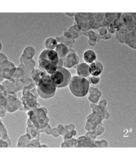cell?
<instances>
[{
    "label": "cell",
    "mask_w": 136,
    "mask_h": 153,
    "mask_svg": "<svg viewBox=\"0 0 136 153\" xmlns=\"http://www.w3.org/2000/svg\"><path fill=\"white\" fill-rule=\"evenodd\" d=\"M47 114L48 111L45 107L34 108L29 111V120L35 128L41 130L49 125V119Z\"/></svg>",
    "instance_id": "5"
},
{
    "label": "cell",
    "mask_w": 136,
    "mask_h": 153,
    "mask_svg": "<svg viewBox=\"0 0 136 153\" xmlns=\"http://www.w3.org/2000/svg\"><path fill=\"white\" fill-rule=\"evenodd\" d=\"M41 143L39 139H34L31 140V143L29 144L28 147H40Z\"/></svg>",
    "instance_id": "32"
},
{
    "label": "cell",
    "mask_w": 136,
    "mask_h": 153,
    "mask_svg": "<svg viewBox=\"0 0 136 153\" xmlns=\"http://www.w3.org/2000/svg\"><path fill=\"white\" fill-rule=\"evenodd\" d=\"M96 106V104H94V103H91L90 104V107L92 108H94Z\"/></svg>",
    "instance_id": "50"
},
{
    "label": "cell",
    "mask_w": 136,
    "mask_h": 153,
    "mask_svg": "<svg viewBox=\"0 0 136 153\" xmlns=\"http://www.w3.org/2000/svg\"><path fill=\"white\" fill-rule=\"evenodd\" d=\"M88 43H89V45L92 47H94L96 45V42L95 41H92V40H88Z\"/></svg>",
    "instance_id": "46"
},
{
    "label": "cell",
    "mask_w": 136,
    "mask_h": 153,
    "mask_svg": "<svg viewBox=\"0 0 136 153\" xmlns=\"http://www.w3.org/2000/svg\"><path fill=\"white\" fill-rule=\"evenodd\" d=\"M35 53H36V51H35V49L33 47L27 46L23 50L21 56L23 58L31 60L34 57Z\"/></svg>",
    "instance_id": "21"
},
{
    "label": "cell",
    "mask_w": 136,
    "mask_h": 153,
    "mask_svg": "<svg viewBox=\"0 0 136 153\" xmlns=\"http://www.w3.org/2000/svg\"><path fill=\"white\" fill-rule=\"evenodd\" d=\"M2 48H3V45H2V43H1V42H0V51H1V49H2Z\"/></svg>",
    "instance_id": "51"
},
{
    "label": "cell",
    "mask_w": 136,
    "mask_h": 153,
    "mask_svg": "<svg viewBox=\"0 0 136 153\" xmlns=\"http://www.w3.org/2000/svg\"><path fill=\"white\" fill-rule=\"evenodd\" d=\"M65 15L67 16H69L70 17H73L75 16V13H65Z\"/></svg>",
    "instance_id": "47"
},
{
    "label": "cell",
    "mask_w": 136,
    "mask_h": 153,
    "mask_svg": "<svg viewBox=\"0 0 136 153\" xmlns=\"http://www.w3.org/2000/svg\"><path fill=\"white\" fill-rule=\"evenodd\" d=\"M83 35H86V36H87L88 37H89L90 40L95 41L96 43L98 42L101 39V37H100L99 35L96 34L95 32H94L93 31H84Z\"/></svg>",
    "instance_id": "26"
},
{
    "label": "cell",
    "mask_w": 136,
    "mask_h": 153,
    "mask_svg": "<svg viewBox=\"0 0 136 153\" xmlns=\"http://www.w3.org/2000/svg\"><path fill=\"white\" fill-rule=\"evenodd\" d=\"M0 132H1V134L3 140L7 142L8 144H9V145H10V146L11 145V140L8 137L7 129H6V128L5 127L4 125L3 124V123L1 122V120H0Z\"/></svg>",
    "instance_id": "25"
},
{
    "label": "cell",
    "mask_w": 136,
    "mask_h": 153,
    "mask_svg": "<svg viewBox=\"0 0 136 153\" xmlns=\"http://www.w3.org/2000/svg\"><path fill=\"white\" fill-rule=\"evenodd\" d=\"M109 117H110V114H109L107 110H106L104 113V115H103V119H109Z\"/></svg>",
    "instance_id": "45"
},
{
    "label": "cell",
    "mask_w": 136,
    "mask_h": 153,
    "mask_svg": "<svg viewBox=\"0 0 136 153\" xmlns=\"http://www.w3.org/2000/svg\"><path fill=\"white\" fill-rule=\"evenodd\" d=\"M86 120L85 129L88 132L94 131L98 126L102 125V121L103 119L102 117L95 113H92L90 115H88Z\"/></svg>",
    "instance_id": "10"
},
{
    "label": "cell",
    "mask_w": 136,
    "mask_h": 153,
    "mask_svg": "<svg viewBox=\"0 0 136 153\" xmlns=\"http://www.w3.org/2000/svg\"><path fill=\"white\" fill-rule=\"evenodd\" d=\"M116 40L126 44L129 48L136 49V23L130 25H122L116 31Z\"/></svg>",
    "instance_id": "3"
},
{
    "label": "cell",
    "mask_w": 136,
    "mask_h": 153,
    "mask_svg": "<svg viewBox=\"0 0 136 153\" xmlns=\"http://www.w3.org/2000/svg\"><path fill=\"white\" fill-rule=\"evenodd\" d=\"M76 140H77V146L76 147H95L94 140H92L86 136L79 137Z\"/></svg>",
    "instance_id": "16"
},
{
    "label": "cell",
    "mask_w": 136,
    "mask_h": 153,
    "mask_svg": "<svg viewBox=\"0 0 136 153\" xmlns=\"http://www.w3.org/2000/svg\"><path fill=\"white\" fill-rule=\"evenodd\" d=\"M76 69L78 76L86 79L90 76L89 65L88 64L86 63H81L76 67Z\"/></svg>",
    "instance_id": "15"
},
{
    "label": "cell",
    "mask_w": 136,
    "mask_h": 153,
    "mask_svg": "<svg viewBox=\"0 0 136 153\" xmlns=\"http://www.w3.org/2000/svg\"><path fill=\"white\" fill-rule=\"evenodd\" d=\"M96 58H97L96 53L93 51V50L88 49V50H86V51L84 53V55H83L84 61H85L86 63H87L88 65L94 63V61H96Z\"/></svg>",
    "instance_id": "18"
},
{
    "label": "cell",
    "mask_w": 136,
    "mask_h": 153,
    "mask_svg": "<svg viewBox=\"0 0 136 153\" xmlns=\"http://www.w3.org/2000/svg\"><path fill=\"white\" fill-rule=\"evenodd\" d=\"M69 87L70 92L76 97H84L88 94L90 87L87 79L78 75L72 76Z\"/></svg>",
    "instance_id": "4"
},
{
    "label": "cell",
    "mask_w": 136,
    "mask_h": 153,
    "mask_svg": "<svg viewBox=\"0 0 136 153\" xmlns=\"http://www.w3.org/2000/svg\"><path fill=\"white\" fill-rule=\"evenodd\" d=\"M103 70H104V67L100 61H96L89 65V73L91 76H99L102 74Z\"/></svg>",
    "instance_id": "14"
},
{
    "label": "cell",
    "mask_w": 136,
    "mask_h": 153,
    "mask_svg": "<svg viewBox=\"0 0 136 153\" xmlns=\"http://www.w3.org/2000/svg\"><path fill=\"white\" fill-rule=\"evenodd\" d=\"M94 145L95 147H108L109 146L108 143L105 140H94Z\"/></svg>",
    "instance_id": "30"
},
{
    "label": "cell",
    "mask_w": 136,
    "mask_h": 153,
    "mask_svg": "<svg viewBox=\"0 0 136 153\" xmlns=\"http://www.w3.org/2000/svg\"><path fill=\"white\" fill-rule=\"evenodd\" d=\"M7 104V99L4 93H0V106L5 107Z\"/></svg>",
    "instance_id": "34"
},
{
    "label": "cell",
    "mask_w": 136,
    "mask_h": 153,
    "mask_svg": "<svg viewBox=\"0 0 136 153\" xmlns=\"http://www.w3.org/2000/svg\"><path fill=\"white\" fill-rule=\"evenodd\" d=\"M47 73L45 71H43L39 69H34L33 70V71L31 72V77L33 81L35 84V85L37 86L38 83H39V81L41 80V79L45 75H46Z\"/></svg>",
    "instance_id": "17"
},
{
    "label": "cell",
    "mask_w": 136,
    "mask_h": 153,
    "mask_svg": "<svg viewBox=\"0 0 136 153\" xmlns=\"http://www.w3.org/2000/svg\"><path fill=\"white\" fill-rule=\"evenodd\" d=\"M21 64L19 65V67L21 68L25 73V76L23 79H29L31 77V74L33 70L35 69V62L33 59H27L23 58L22 56L20 57Z\"/></svg>",
    "instance_id": "13"
},
{
    "label": "cell",
    "mask_w": 136,
    "mask_h": 153,
    "mask_svg": "<svg viewBox=\"0 0 136 153\" xmlns=\"http://www.w3.org/2000/svg\"><path fill=\"white\" fill-rule=\"evenodd\" d=\"M107 105H108V102L106 101V99H102L101 101H100L98 102V105L99 106H101V107H104L105 108H106V107H107Z\"/></svg>",
    "instance_id": "42"
},
{
    "label": "cell",
    "mask_w": 136,
    "mask_h": 153,
    "mask_svg": "<svg viewBox=\"0 0 136 153\" xmlns=\"http://www.w3.org/2000/svg\"><path fill=\"white\" fill-rule=\"evenodd\" d=\"M111 37H112V35L108 31L107 33H106L105 35H104L103 37H101V39H103L104 40H108V39H110Z\"/></svg>",
    "instance_id": "44"
},
{
    "label": "cell",
    "mask_w": 136,
    "mask_h": 153,
    "mask_svg": "<svg viewBox=\"0 0 136 153\" xmlns=\"http://www.w3.org/2000/svg\"><path fill=\"white\" fill-rule=\"evenodd\" d=\"M98 33H99V35L100 37H103L104 35H105L106 33H107V29H106V27H102L99 28L98 29Z\"/></svg>",
    "instance_id": "38"
},
{
    "label": "cell",
    "mask_w": 136,
    "mask_h": 153,
    "mask_svg": "<svg viewBox=\"0 0 136 153\" xmlns=\"http://www.w3.org/2000/svg\"><path fill=\"white\" fill-rule=\"evenodd\" d=\"M31 140V137L27 134L22 135L21 137H19L18 142H17V147H28Z\"/></svg>",
    "instance_id": "22"
},
{
    "label": "cell",
    "mask_w": 136,
    "mask_h": 153,
    "mask_svg": "<svg viewBox=\"0 0 136 153\" xmlns=\"http://www.w3.org/2000/svg\"><path fill=\"white\" fill-rule=\"evenodd\" d=\"M77 146V140L75 139L65 140L61 144V147H76Z\"/></svg>",
    "instance_id": "27"
},
{
    "label": "cell",
    "mask_w": 136,
    "mask_h": 153,
    "mask_svg": "<svg viewBox=\"0 0 136 153\" xmlns=\"http://www.w3.org/2000/svg\"><path fill=\"white\" fill-rule=\"evenodd\" d=\"M131 15L133 17V18H134V21L136 22V13H131Z\"/></svg>",
    "instance_id": "48"
},
{
    "label": "cell",
    "mask_w": 136,
    "mask_h": 153,
    "mask_svg": "<svg viewBox=\"0 0 136 153\" xmlns=\"http://www.w3.org/2000/svg\"><path fill=\"white\" fill-rule=\"evenodd\" d=\"M37 87L38 95L44 99L53 97L57 90V88L51 81L49 74H47L41 79Z\"/></svg>",
    "instance_id": "6"
},
{
    "label": "cell",
    "mask_w": 136,
    "mask_h": 153,
    "mask_svg": "<svg viewBox=\"0 0 136 153\" xmlns=\"http://www.w3.org/2000/svg\"><path fill=\"white\" fill-rule=\"evenodd\" d=\"M40 147H48V146L47 145H41Z\"/></svg>",
    "instance_id": "52"
},
{
    "label": "cell",
    "mask_w": 136,
    "mask_h": 153,
    "mask_svg": "<svg viewBox=\"0 0 136 153\" xmlns=\"http://www.w3.org/2000/svg\"><path fill=\"white\" fill-rule=\"evenodd\" d=\"M72 136H76V131L75 130H73L72 131Z\"/></svg>",
    "instance_id": "49"
},
{
    "label": "cell",
    "mask_w": 136,
    "mask_h": 153,
    "mask_svg": "<svg viewBox=\"0 0 136 153\" xmlns=\"http://www.w3.org/2000/svg\"><path fill=\"white\" fill-rule=\"evenodd\" d=\"M58 43L55 38L49 37L45 40V46L46 49L48 50H55L57 48Z\"/></svg>",
    "instance_id": "24"
},
{
    "label": "cell",
    "mask_w": 136,
    "mask_h": 153,
    "mask_svg": "<svg viewBox=\"0 0 136 153\" xmlns=\"http://www.w3.org/2000/svg\"><path fill=\"white\" fill-rule=\"evenodd\" d=\"M24 76L25 73L23 71V70L18 67H17L16 73H14L13 76L9 81L13 82V83H17V82H18L19 81H21L22 79L24 78Z\"/></svg>",
    "instance_id": "20"
},
{
    "label": "cell",
    "mask_w": 136,
    "mask_h": 153,
    "mask_svg": "<svg viewBox=\"0 0 136 153\" xmlns=\"http://www.w3.org/2000/svg\"><path fill=\"white\" fill-rule=\"evenodd\" d=\"M72 78L71 73L63 67H58L52 74L50 75V79L56 88H64L69 85Z\"/></svg>",
    "instance_id": "7"
},
{
    "label": "cell",
    "mask_w": 136,
    "mask_h": 153,
    "mask_svg": "<svg viewBox=\"0 0 136 153\" xmlns=\"http://www.w3.org/2000/svg\"><path fill=\"white\" fill-rule=\"evenodd\" d=\"M88 92H89V95H92L98 97H101L102 96V93L98 89H97L96 87H90L89 90H88Z\"/></svg>",
    "instance_id": "29"
},
{
    "label": "cell",
    "mask_w": 136,
    "mask_h": 153,
    "mask_svg": "<svg viewBox=\"0 0 136 153\" xmlns=\"http://www.w3.org/2000/svg\"><path fill=\"white\" fill-rule=\"evenodd\" d=\"M88 82H89V83L96 85L100 83V76H89V79H88Z\"/></svg>",
    "instance_id": "31"
},
{
    "label": "cell",
    "mask_w": 136,
    "mask_h": 153,
    "mask_svg": "<svg viewBox=\"0 0 136 153\" xmlns=\"http://www.w3.org/2000/svg\"><path fill=\"white\" fill-rule=\"evenodd\" d=\"M84 136L90 138V139H92V140H95L96 138L98 137L97 135L95 134V132H94L92 131H90V132H86Z\"/></svg>",
    "instance_id": "36"
},
{
    "label": "cell",
    "mask_w": 136,
    "mask_h": 153,
    "mask_svg": "<svg viewBox=\"0 0 136 153\" xmlns=\"http://www.w3.org/2000/svg\"><path fill=\"white\" fill-rule=\"evenodd\" d=\"M62 61L63 67L66 69H70L78 65L80 62V58L75 50L69 49V53L64 58L62 59Z\"/></svg>",
    "instance_id": "9"
},
{
    "label": "cell",
    "mask_w": 136,
    "mask_h": 153,
    "mask_svg": "<svg viewBox=\"0 0 136 153\" xmlns=\"http://www.w3.org/2000/svg\"><path fill=\"white\" fill-rule=\"evenodd\" d=\"M52 137H58L60 136V134L58 133V132L57 129V127L52 128V131H51V134Z\"/></svg>",
    "instance_id": "41"
},
{
    "label": "cell",
    "mask_w": 136,
    "mask_h": 153,
    "mask_svg": "<svg viewBox=\"0 0 136 153\" xmlns=\"http://www.w3.org/2000/svg\"><path fill=\"white\" fill-rule=\"evenodd\" d=\"M7 110L5 107L4 106H0V118H2V117H4L6 114Z\"/></svg>",
    "instance_id": "39"
},
{
    "label": "cell",
    "mask_w": 136,
    "mask_h": 153,
    "mask_svg": "<svg viewBox=\"0 0 136 153\" xmlns=\"http://www.w3.org/2000/svg\"><path fill=\"white\" fill-rule=\"evenodd\" d=\"M63 137H64V141L72 139L73 136H72V131L68 132L67 133L65 134Z\"/></svg>",
    "instance_id": "40"
},
{
    "label": "cell",
    "mask_w": 136,
    "mask_h": 153,
    "mask_svg": "<svg viewBox=\"0 0 136 153\" xmlns=\"http://www.w3.org/2000/svg\"><path fill=\"white\" fill-rule=\"evenodd\" d=\"M88 101L92 102V103L96 104L99 102L100 97H97V96H95V95H88Z\"/></svg>",
    "instance_id": "33"
},
{
    "label": "cell",
    "mask_w": 136,
    "mask_h": 153,
    "mask_svg": "<svg viewBox=\"0 0 136 153\" xmlns=\"http://www.w3.org/2000/svg\"><path fill=\"white\" fill-rule=\"evenodd\" d=\"M8 58L6 55L5 54L2 53H0V63L4 62L5 61H7Z\"/></svg>",
    "instance_id": "43"
},
{
    "label": "cell",
    "mask_w": 136,
    "mask_h": 153,
    "mask_svg": "<svg viewBox=\"0 0 136 153\" xmlns=\"http://www.w3.org/2000/svg\"><path fill=\"white\" fill-rule=\"evenodd\" d=\"M55 39L57 40L58 43H63L65 45H67L68 48H70V49H72V47L75 43V39H68L64 37L63 35H62L61 37H56Z\"/></svg>",
    "instance_id": "23"
},
{
    "label": "cell",
    "mask_w": 136,
    "mask_h": 153,
    "mask_svg": "<svg viewBox=\"0 0 136 153\" xmlns=\"http://www.w3.org/2000/svg\"><path fill=\"white\" fill-rule=\"evenodd\" d=\"M4 93L7 99V104L5 106L7 112L12 113L18 110L21 104V102L20 101V100L17 99V97L16 94Z\"/></svg>",
    "instance_id": "11"
},
{
    "label": "cell",
    "mask_w": 136,
    "mask_h": 153,
    "mask_svg": "<svg viewBox=\"0 0 136 153\" xmlns=\"http://www.w3.org/2000/svg\"><path fill=\"white\" fill-rule=\"evenodd\" d=\"M25 89H23L22 98V104L23 105V107H24V110L31 111L32 109H34V108H40V105L37 101V97L31 93V91L30 92H28Z\"/></svg>",
    "instance_id": "8"
},
{
    "label": "cell",
    "mask_w": 136,
    "mask_h": 153,
    "mask_svg": "<svg viewBox=\"0 0 136 153\" xmlns=\"http://www.w3.org/2000/svg\"><path fill=\"white\" fill-rule=\"evenodd\" d=\"M104 13H75V22L82 31L102 27Z\"/></svg>",
    "instance_id": "1"
},
{
    "label": "cell",
    "mask_w": 136,
    "mask_h": 153,
    "mask_svg": "<svg viewBox=\"0 0 136 153\" xmlns=\"http://www.w3.org/2000/svg\"><path fill=\"white\" fill-rule=\"evenodd\" d=\"M69 48L67 45L63 43H58L57 48H55V51L57 53L58 57L61 59L64 58L69 53Z\"/></svg>",
    "instance_id": "19"
},
{
    "label": "cell",
    "mask_w": 136,
    "mask_h": 153,
    "mask_svg": "<svg viewBox=\"0 0 136 153\" xmlns=\"http://www.w3.org/2000/svg\"><path fill=\"white\" fill-rule=\"evenodd\" d=\"M106 110H107L106 108L101 107V106L99 105H96L95 107L92 108V113H95L98 114H99L102 117V118L103 119V115H104V113Z\"/></svg>",
    "instance_id": "28"
},
{
    "label": "cell",
    "mask_w": 136,
    "mask_h": 153,
    "mask_svg": "<svg viewBox=\"0 0 136 153\" xmlns=\"http://www.w3.org/2000/svg\"><path fill=\"white\" fill-rule=\"evenodd\" d=\"M59 59L60 58L55 50H43L38 58L39 69L51 75L57 69Z\"/></svg>",
    "instance_id": "2"
},
{
    "label": "cell",
    "mask_w": 136,
    "mask_h": 153,
    "mask_svg": "<svg viewBox=\"0 0 136 153\" xmlns=\"http://www.w3.org/2000/svg\"><path fill=\"white\" fill-rule=\"evenodd\" d=\"M51 131H52V128L51 127V126L49 125H47L45 128H44L43 129H41V130H39V132H45L47 134L50 135L51 134Z\"/></svg>",
    "instance_id": "37"
},
{
    "label": "cell",
    "mask_w": 136,
    "mask_h": 153,
    "mask_svg": "<svg viewBox=\"0 0 136 153\" xmlns=\"http://www.w3.org/2000/svg\"><path fill=\"white\" fill-rule=\"evenodd\" d=\"M104 130H105L104 128L102 126V125H100L99 126H98V127L95 129V130H94L92 132H95V134L97 135V137H98V136H100V135H101L103 133V132H104Z\"/></svg>",
    "instance_id": "35"
},
{
    "label": "cell",
    "mask_w": 136,
    "mask_h": 153,
    "mask_svg": "<svg viewBox=\"0 0 136 153\" xmlns=\"http://www.w3.org/2000/svg\"><path fill=\"white\" fill-rule=\"evenodd\" d=\"M1 85L4 89V92L7 94H16L24 88V84L21 81L13 83L9 80H5L3 81Z\"/></svg>",
    "instance_id": "12"
}]
</instances>
